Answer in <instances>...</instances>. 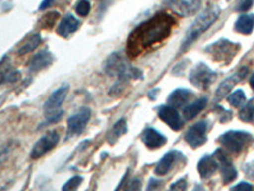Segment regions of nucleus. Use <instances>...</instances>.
Listing matches in <instances>:
<instances>
[{"mask_svg":"<svg viewBox=\"0 0 254 191\" xmlns=\"http://www.w3.org/2000/svg\"><path fill=\"white\" fill-rule=\"evenodd\" d=\"M176 20L165 13H159L136 27L127 41V55L135 58L147 47L158 44L171 35Z\"/></svg>","mask_w":254,"mask_h":191,"instance_id":"nucleus-1","label":"nucleus"},{"mask_svg":"<svg viewBox=\"0 0 254 191\" xmlns=\"http://www.w3.org/2000/svg\"><path fill=\"white\" fill-rule=\"evenodd\" d=\"M220 12H221V10H220V8L217 5H210L207 9H205V10L193 20V23L190 24V28L186 32L183 42L182 45H181V51L187 50L199 36L202 35L203 32L207 31V29L215 23V20L219 18Z\"/></svg>","mask_w":254,"mask_h":191,"instance_id":"nucleus-2","label":"nucleus"},{"mask_svg":"<svg viewBox=\"0 0 254 191\" xmlns=\"http://www.w3.org/2000/svg\"><path fill=\"white\" fill-rule=\"evenodd\" d=\"M104 72L108 76L117 77L119 81H128L131 78H141L142 74L140 70L133 68L126 56L122 55L121 52H115L111 56H108L106 63L103 64Z\"/></svg>","mask_w":254,"mask_h":191,"instance_id":"nucleus-3","label":"nucleus"},{"mask_svg":"<svg viewBox=\"0 0 254 191\" xmlns=\"http://www.w3.org/2000/svg\"><path fill=\"white\" fill-rule=\"evenodd\" d=\"M69 92V86H61L60 88L55 91L49 97V99L46 101L44 106L45 115L47 117V122L49 124H55L59 122L63 117L64 112L61 111V104H63L64 99L66 98V95Z\"/></svg>","mask_w":254,"mask_h":191,"instance_id":"nucleus-4","label":"nucleus"},{"mask_svg":"<svg viewBox=\"0 0 254 191\" xmlns=\"http://www.w3.org/2000/svg\"><path fill=\"white\" fill-rule=\"evenodd\" d=\"M251 134L246 131H228V133L222 134L219 138V142L221 143L222 147H225L228 151L233 153H239L242 152L249 143L252 142Z\"/></svg>","mask_w":254,"mask_h":191,"instance_id":"nucleus-5","label":"nucleus"},{"mask_svg":"<svg viewBox=\"0 0 254 191\" xmlns=\"http://www.w3.org/2000/svg\"><path fill=\"white\" fill-rule=\"evenodd\" d=\"M239 45L233 44L228 40H220L215 44L210 45V46L206 47L205 51L207 52L208 55H211V58L217 61H229L233 59V56L235 55L239 50Z\"/></svg>","mask_w":254,"mask_h":191,"instance_id":"nucleus-6","label":"nucleus"},{"mask_svg":"<svg viewBox=\"0 0 254 191\" xmlns=\"http://www.w3.org/2000/svg\"><path fill=\"white\" fill-rule=\"evenodd\" d=\"M216 73L203 63L197 64L190 73V82L199 90H207L216 78Z\"/></svg>","mask_w":254,"mask_h":191,"instance_id":"nucleus-7","label":"nucleus"},{"mask_svg":"<svg viewBox=\"0 0 254 191\" xmlns=\"http://www.w3.org/2000/svg\"><path fill=\"white\" fill-rule=\"evenodd\" d=\"M59 134L56 131H50L47 133L46 135L42 136L35 145L32 148V152H31V158L33 159H37L40 157L45 156L46 153H49L51 149L58 145L59 143Z\"/></svg>","mask_w":254,"mask_h":191,"instance_id":"nucleus-8","label":"nucleus"},{"mask_svg":"<svg viewBox=\"0 0 254 191\" xmlns=\"http://www.w3.org/2000/svg\"><path fill=\"white\" fill-rule=\"evenodd\" d=\"M202 0H167L168 6L179 17H190L201 6Z\"/></svg>","mask_w":254,"mask_h":191,"instance_id":"nucleus-9","label":"nucleus"},{"mask_svg":"<svg viewBox=\"0 0 254 191\" xmlns=\"http://www.w3.org/2000/svg\"><path fill=\"white\" fill-rule=\"evenodd\" d=\"M206 133H207V124L205 121L197 122L188 129L185 139L192 148H198L207 142Z\"/></svg>","mask_w":254,"mask_h":191,"instance_id":"nucleus-10","label":"nucleus"},{"mask_svg":"<svg viewBox=\"0 0 254 191\" xmlns=\"http://www.w3.org/2000/svg\"><path fill=\"white\" fill-rule=\"evenodd\" d=\"M90 112L89 108H81L78 113L72 115L69 120H67V131H69V136L79 135L83 133L85 126L88 125L90 120Z\"/></svg>","mask_w":254,"mask_h":191,"instance_id":"nucleus-11","label":"nucleus"},{"mask_svg":"<svg viewBox=\"0 0 254 191\" xmlns=\"http://www.w3.org/2000/svg\"><path fill=\"white\" fill-rule=\"evenodd\" d=\"M214 157L216 158L217 163H219V168L220 172H221L222 180H224V184H229L231 181H234L238 176V172L234 166H233V163L230 162V159L225 156V153L221 149H217L214 153Z\"/></svg>","mask_w":254,"mask_h":191,"instance_id":"nucleus-12","label":"nucleus"},{"mask_svg":"<svg viewBox=\"0 0 254 191\" xmlns=\"http://www.w3.org/2000/svg\"><path fill=\"white\" fill-rule=\"evenodd\" d=\"M158 115L162 119V121H164L173 130H181L182 129V119H181V116H179L176 107H172L169 104L168 106H160L158 108Z\"/></svg>","mask_w":254,"mask_h":191,"instance_id":"nucleus-13","label":"nucleus"},{"mask_svg":"<svg viewBox=\"0 0 254 191\" xmlns=\"http://www.w3.org/2000/svg\"><path fill=\"white\" fill-rule=\"evenodd\" d=\"M247 73H248V69L244 67V68H242L239 72L235 73V74H233V76H230L229 78H226L225 81L222 82V83L219 86V88L216 90V93H215V97H216V99L224 98V97H225V96L228 95L231 90H233V87H234L235 84L239 83V82L247 76Z\"/></svg>","mask_w":254,"mask_h":191,"instance_id":"nucleus-14","label":"nucleus"},{"mask_svg":"<svg viewBox=\"0 0 254 191\" xmlns=\"http://www.w3.org/2000/svg\"><path fill=\"white\" fill-rule=\"evenodd\" d=\"M142 143L150 149L160 148L167 143V138L153 127H146L142 133Z\"/></svg>","mask_w":254,"mask_h":191,"instance_id":"nucleus-15","label":"nucleus"},{"mask_svg":"<svg viewBox=\"0 0 254 191\" xmlns=\"http://www.w3.org/2000/svg\"><path fill=\"white\" fill-rule=\"evenodd\" d=\"M219 168V163H217L216 158L214 156H205L199 159L197 170H198L199 175L202 179H208L216 172Z\"/></svg>","mask_w":254,"mask_h":191,"instance_id":"nucleus-16","label":"nucleus"},{"mask_svg":"<svg viewBox=\"0 0 254 191\" xmlns=\"http://www.w3.org/2000/svg\"><path fill=\"white\" fill-rule=\"evenodd\" d=\"M79 26H80L79 20L72 14H67L63 18V20L59 24L58 33L63 37H69L71 33L78 31Z\"/></svg>","mask_w":254,"mask_h":191,"instance_id":"nucleus-17","label":"nucleus"},{"mask_svg":"<svg viewBox=\"0 0 254 191\" xmlns=\"http://www.w3.org/2000/svg\"><path fill=\"white\" fill-rule=\"evenodd\" d=\"M190 95H192V92H190V90H186V88H178V90L173 91V92L171 93V96L168 97V104L176 108L183 107V106L186 104V102L190 99Z\"/></svg>","mask_w":254,"mask_h":191,"instance_id":"nucleus-18","label":"nucleus"},{"mask_svg":"<svg viewBox=\"0 0 254 191\" xmlns=\"http://www.w3.org/2000/svg\"><path fill=\"white\" fill-rule=\"evenodd\" d=\"M52 61H54V56H52L51 52L41 51L31 60V63H29V70L31 72H38V70L49 67Z\"/></svg>","mask_w":254,"mask_h":191,"instance_id":"nucleus-19","label":"nucleus"},{"mask_svg":"<svg viewBox=\"0 0 254 191\" xmlns=\"http://www.w3.org/2000/svg\"><path fill=\"white\" fill-rule=\"evenodd\" d=\"M254 28V14H243L235 22V31L242 35H251Z\"/></svg>","mask_w":254,"mask_h":191,"instance_id":"nucleus-20","label":"nucleus"},{"mask_svg":"<svg viewBox=\"0 0 254 191\" xmlns=\"http://www.w3.org/2000/svg\"><path fill=\"white\" fill-rule=\"evenodd\" d=\"M207 104V98L206 97H202V98L197 99L193 103L188 104L187 107H185L183 110V116H185L186 120H192L194 119L196 116H198L199 113L202 112L203 108L206 107Z\"/></svg>","mask_w":254,"mask_h":191,"instance_id":"nucleus-21","label":"nucleus"},{"mask_svg":"<svg viewBox=\"0 0 254 191\" xmlns=\"http://www.w3.org/2000/svg\"><path fill=\"white\" fill-rule=\"evenodd\" d=\"M176 158H177V153L176 152H169V153L165 154L159 163L156 165L155 167V174L159 175V176H163V175L168 174L169 170L172 168L173 163L176 162Z\"/></svg>","mask_w":254,"mask_h":191,"instance_id":"nucleus-22","label":"nucleus"},{"mask_svg":"<svg viewBox=\"0 0 254 191\" xmlns=\"http://www.w3.org/2000/svg\"><path fill=\"white\" fill-rule=\"evenodd\" d=\"M127 133V124H126V120L125 119H121L119 120V121L116 122L115 125H113V127L111 129L110 134H108L107 139L108 142L111 143V144H113V143L116 142V140L119 139L120 136H122L124 134Z\"/></svg>","mask_w":254,"mask_h":191,"instance_id":"nucleus-23","label":"nucleus"},{"mask_svg":"<svg viewBox=\"0 0 254 191\" xmlns=\"http://www.w3.org/2000/svg\"><path fill=\"white\" fill-rule=\"evenodd\" d=\"M41 41L42 40H41L40 35L31 36V37H28V40H27L26 42H24V44L19 47V50H18V54H19V55H26V54H28V52L33 51V50H35L36 47L41 44Z\"/></svg>","mask_w":254,"mask_h":191,"instance_id":"nucleus-24","label":"nucleus"},{"mask_svg":"<svg viewBox=\"0 0 254 191\" xmlns=\"http://www.w3.org/2000/svg\"><path fill=\"white\" fill-rule=\"evenodd\" d=\"M239 117L242 121L244 122H253L254 121V98L251 102L244 106V107L240 110Z\"/></svg>","mask_w":254,"mask_h":191,"instance_id":"nucleus-25","label":"nucleus"},{"mask_svg":"<svg viewBox=\"0 0 254 191\" xmlns=\"http://www.w3.org/2000/svg\"><path fill=\"white\" fill-rule=\"evenodd\" d=\"M228 102L233 107H242L246 103V95L242 90H237L228 97Z\"/></svg>","mask_w":254,"mask_h":191,"instance_id":"nucleus-26","label":"nucleus"},{"mask_svg":"<svg viewBox=\"0 0 254 191\" xmlns=\"http://www.w3.org/2000/svg\"><path fill=\"white\" fill-rule=\"evenodd\" d=\"M75 10L80 17H87L90 12V3L88 0H80L75 6Z\"/></svg>","mask_w":254,"mask_h":191,"instance_id":"nucleus-27","label":"nucleus"},{"mask_svg":"<svg viewBox=\"0 0 254 191\" xmlns=\"http://www.w3.org/2000/svg\"><path fill=\"white\" fill-rule=\"evenodd\" d=\"M83 183V177L80 176H75L70 179L65 185L63 186V190L67 191V190H74V189H78L80 186V184Z\"/></svg>","mask_w":254,"mask_h":191,"instance_id":"nucleus-28","label":"nucleus"},{"mask_svg":"<svg viewBox=\"0 0 254 191\" xmlns=\"http://www.w3.org/2000/svg\"><path fill=\"white\" fill-rule=\"evenodd\" d=\"M254 0H238L237 5H235V10L238 12H247L248 9L252 8Z\"/></svg>","mask_w":254,"mask_h":191,"instance_id":"nucleus-29","label":"nucleus"},{"mask_svg":"<svg viewBox=\"0 0 254 191\" xmlns=\"http://www.w3.org/2000/svg\"><path fill=\"white\" fill-rule=\"evenodd\" d=\"M231 190H234V191H251V190H253V186H252L251 184H248V183H240V184H238V185L233 186V188H231Z\"/></svg>","mask_w":254,"mask_h":191,"instance_id":"nucleus-30","label":"nucleus"},{"mask_svg":"<svg viewBox=\"0 0 254 191\" xmlns=\"http://www.w3.org/2000/svg\"><path fill=\"white\" fill-rule=\"evenodd\" d=\"M186 188H187V181H186L185 179L178 180L176 184H173V185L171 186L172 190H185Z\"/></svg>","mask_w":254,"mask_h":191,"instance_id":"nucleus-31","label":"nucleus"},{"mask_svg":"<svg viewBox=\"0 0 254 191\" xmlns=\"http://www.w3.org/2000/svg\"><path fill=\"white\" fill-rule=\"evenodd\" d=\"M140 188H141V184H140V181L137 179L132 180V183H131V185L128 186V189H130V190H132V189H136V190H139Z\"/></svg>","mask_w":254,"mask_h":191,"instance_id":"nucleus-32","label":"nucleus"},{"mask_svg":"<svg viewBox=\"0 0 254 191\" xmlns=\"http://www.w3.org/2000/svg\"><path fill=\"white\" fill-rule=\"evenodd\" d=\"M52 1H54V0H44L40 5V10H44V9L49 8V6L52 4Z\"/></svg>","mask_w":254,"mask_h":191,"instance_id":"nucleus-33","label":"nucleus"},{"mask_svg":"<svg viewBox=\"0 0 254 191\" xmlns=\"http://www.w3.org/2000/svg\"><path fill=\"white\" fill-rule=\"evenodd\" d=\"M159 186V181H155L154 179H151L150 184H149V186H147V190H151L153 188H158Z\"/></svg>","mask_w":254,"mask_h":191,"instance_id":"nucleus-34","label":"nucleus"},{"mask_svg":"<svg viewBox=\"0 0 254 191\" xmlns=\"http://www.w3.org/2000/svg\"><path fill=\"white\" fill-rule=\"evenodd\" d=\"M249 83H251V87L254 90V74L251 77V81H249Z\"/></svg>","mask_w":254,"mask_h":191,"instance_id":"nucleus-35","label":"nucleus"}]
</instances>
